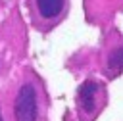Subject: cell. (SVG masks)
Here are the masks:
<instances>
[{
  "label": "cell",
  "mask_w": 123,
  "mask_h": 121,
  "mask_svg": "<svg viewBox=\"0 0 123 121\" xmlns=\"http://www.w3.org/2000/svg\"><path fill=\"white\" fill-rule=\"evenodd\" d=\"M38 92L33 81H25L13 102V121H38Z\"/></svg>",
  "instance_id": "cell-1"
},
{
  "label": "cell",
  "mask_w": 123,
  "mask_h": 121,
  "mask_svg": "<svg viewBox=\"0 0 123 121\" xmlns=\"http://www.w3.org/2000/svg\"><path fill=\"white\" fill-rule=\"evenodd\" d=\"M100 96H102V85L94 83V81H86L79 86L77 90V106H79V113L85 117H92L98 108H100Z\"/></svg>",
  "instance_id": "cell-2"
},
{
  "label": "cell",
  "mask_w": 123,
  "mask_h": 121,
  "mask_svg": "<svg viewBox=\"0 0 123 121\" xmlns=\"http://www.w3.org/2000/svg\"><path fill=\"white\" fill-rule=\"evenodd\" d=\"M35 19L40 23H56L65 12V0H33Z\"/></svg>",
  "instance_id": "cell-3"
},
{
  "label": "cell",
  "mask_w": 123,
  "mask_h": 121,
  "mask_svg": "<svg viewBox=\"0 0 123 121\" xmlns=\"http://www.w3.org/2000/svg\"><path fill=\"white\" fill-rule=\"evenodd\" d=\"M108 69L111 75H117L123 71V44L115 46L108 56Z\"/></svg>",
  "instance_id": "cell-4"
},
{
  "label": "cell",
  "mask_w": 123,
  "mask_h": 121,
  "mask_svg": "<svg viewBox=\"0 0 123 121\" xmlns=\"http://www.w3.org/2000/svg\"><path fill=\"white\" fill-rule=\"evenodd\" d=\"M0 121H2V113H0Z\"/></svg>",
  "instance_id": "cell-5"
}]
</instances>
